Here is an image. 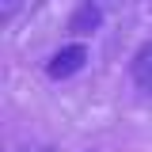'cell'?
Here are the masks:
<instances>
[{"label": "cell", "instance_id": "7a4b0ae2", "mask_svg": "<svg viewBox=\"0 0 152 152\" xmlns=\"http://www.w3.org/2000/svg\"><path fill=\"white\" fill-rule=\"evenodd\" d=\"M129 76H133V84L141 91L152 95V42H145L137 50V57H133V65H129Z\"/></svg>", "mask_w": 152, "mask_h": 152}, {"label": "cell", "instance_id": "6da1fadb", "mask_svg": "<svg viewBox=\"0 0 152 152\" xmlns=\"http://www.w3.org/2000/svg\"><path fill=\"white\" fill-rule=\"evenodd\" d=\"M84 65H88V46L72 42V46H65V50H57V53L50 57L46 76H53V80H69V76H76Z\"/></svg>", "mask_w": 152, "mask_h": 152}, {"label": "cell", "instance_id": "277c9868", "mask_svg": "<svg viewBox=\"0 0 152 152\" xmlns=\"http://www.w3.org/2000/svg\"><path fill=\"white\" fill-rule=\"evenodd\" d=\"M88 4H91V8H99V12H103L107 4H114V0H88Z\"/></svg>", "mask_w": 152, "mask_h": 152}, {"label": "cell", "instance_id": "8992f818", "mask_svg": "<svg viewBox=\"0 0 152 152\" xmlns=\"http://www.w3.org/2000/svg\"><path fill=\"white\" fill-rule=\"evenodd\" d=\"M4 4H12V0H4Z\"/></svg>", "mask_w": 152, "mask_h": 152}, {"label": "cell", "instance_id": "3957f363", "mask_svg": "<svg viewBox=\"0 0 152 152\" xmlns=\"http://www.w3.org/2000/svg\"><path fill=\"white\" fill-rule=\"evenodd\" d=\"M99 23H103L99 8L84 4V8H80V12H76L72 19H69V31H72V34H91V31H99Z\"/></svg>", "mask_w": 152, "mask_h": 152}, {"label": "cell", "instance_id": "5b68a950", "mask_svg": "<svg viewBox=\"0 0 152 152\" xmlns=\"http://www.w3.org/2000/svg\"><path fill=\"white\" fill-rule=\"evenodd\" d=\"M27 152H57V148H27Z\"/></svg>", "mask_w": 152, "mask_h": 152}]
</instances>
